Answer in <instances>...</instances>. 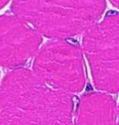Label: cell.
Masks as SVG:
<instances>
[{
    "instance_id": "1",
    "label": "cell",
    "mask_w": 119,
    "mask_h": 125,
    "mask_svg": "<svg viewBox=\"0 0 119 125\" xmlns=\"http://www.w3.org/2000/svg\"><path fill=\"white\" fill-rule=\"evenodd\" d=\"M72 94L19 68L0 84V125H74Z\"/></svg>"
},
{
    "instance_id": "2",
    "label": "cell",
    "mask_w": 119,
    "mask_h": 125,
    "mask_svg": "<svg viewBox=\"0 0 119 125\" xmlns=\"http://www.w3.org/2000/svg\"><path fill=\"white\" fill-rule=\"evenodd\" d=\"M11 8L41 35L65 40L99 21L105 0H13Z\"/></svg>"
},
{
    "instance_id": "3",
    "label": "cell",
    "mask_w": 119,
    "mask_h": 125,
    "mask_svg": "<svg viewBox=\"0 0 119 125\" xmlns=\"http://www.w3.org/2000/svg\"><path fill=\"white\" fill-rule=\"evenodd\" d=\"M82 45L96 88L119 92V14L110 12L88 29Z\"/></svg>"
},
{
    "instance_id": "4",
    "label": "cell",
    "mask_w": 119,
    "mask_h": 125,
    "mask_svg": "<svg viewBox=\"0 0 119 125\" xmlns=\"http://www.w3.org/2000/svg\"><path fill=\"white\" fill-rule=\"evenodd\" d=\"M84 67L78 45L63 39H54L37 52L33 72L54 89L72 94L84 88Z\"/></svg>"
},
{
    "instance_id": "5",
    "label": "cell",
    "mask_w": 119,
    "mask_h": 125,
    "mask_svg": "<svg viewBox=\"0 0 119 125\" xmlns=\"http://www.w3.org/2000/svg\"><path fill=\"white\" fill-rule=\"evenodd\" d=\"M42 37L38 31L16 15L0 17V65L19 69L39 49Z\"/></svg>"
},
{
    "instance_id": "6",
    "label": "cell",
    "mask_w": 119,
    "mask_h": 125,
    "mask_svg": "<svg viewBox=\"0 0 119 125\" xmlns=\"http://www.w3.org/2000/svg\"><path fill=\"white\" fill-rule=\"evenodd\" d=\"M116 103L104 92H89L79 100L74 125H115Z\"/></svg>"
},
{
    "instance_id": "7",
    "label": "cell",
    "mask_w": 119,
    "mask_h": 125,
    "mask_svg": "<svg viewBox=\"0 0 119 125\" xmlns=\"http://www.w3.org/2000/svg\"><path fill=\"white\" fill-rule=\"evenodd\" d=\"M115 125H119V106L117 107V111H116V119H115Z\"/></svg>"
},
{
    "instance_id": "8",
    "label": "cell",
    "mask_w": 119,
    "mask_h": 125,
    "mask_svg": "<svg viewBox=\"0 0 119 125\" xmlns=\"http://www.w3.org/2000/svg\"><path fill=\"white\" fill-rule=\"evenodd\" d=\"M110 2L114 5V6H115L116 8L119 9V0H110Z\"/></svg>"
},
{
    "instance_id": "9",
    "label": "cell",
    "mask_w": 119,
    "mask_h": 125,
    "mask_svg": "<svg viewBox=\"0 0 119 125\" xmlns=\"http://www.w3.org/2000/svg\"><path fill=\"white\" fill-rule=\"evenodd\" d=\"M9 0H0V9H2V8H3L5 5L9 2Z\"/></svg>"
}]
</instances>
